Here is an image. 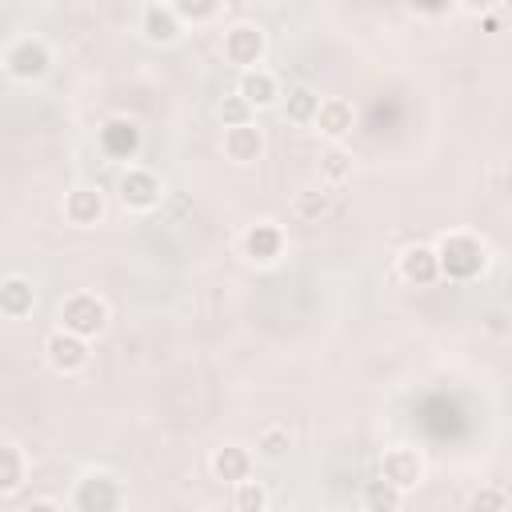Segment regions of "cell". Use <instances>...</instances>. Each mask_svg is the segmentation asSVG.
Returning <instances> with one entry per match:
<instances>
[{"mask_svg":"<svg viewBox=\"0 0 512 512\" xmlns=\"http://www.w3.org/2000/svg\"><path fill=\"white\" fill-rule=\"evenodd\" d=\"M436 256H440V276L444 280H472L488 264V252H484V244L472 232H448V236H440Z\"/></svg>","mask_w":512,"mask_h":512,"instance_id":"obj_1","label":"cell"},{"mask_svg":"<svg viewBox=\"0 0 512 512\" xmlns=\"http://www.w3.org/2000/svg\"><path fill=\"white\" fill-rule=\"evenodd\" d=\"M56 320H60V328H68V332L92 340V336H100V332L108 328V304H104V296H96V292H68V296L60 300Z\"/></svg>","mask_w":512,"mask_h":512,"instance_id":"obj_2","label":"cell"},{"mask_svg":"<svg viewBox=\"0 0 512 512\" xmlns=\"http://www.w3.org/2000/svg\"><path fill=\"white\" fill-rule=\"evenodd\" d=\"M48 64H52V52H48V44H44L40 36H16V40L4 48V72H8L12 80H20V84L40 80V76L48 72Z\"/></svg>","mask_w":512,"mask_h":512,"instance_id":"obj_3","label":"cell"},{"mask_svg":"<svg viewBox=\"0 0 512 512\" xmlns=\"http://www.w3.org/2000/svg\"><path fill=\"white\" fill-rule=\"evenodd\" d=\"M40 352H44V364H48L52 372L76 376V372L88 364V336H76V332H68V328L56 324V328L44 336Z\"/></svg>","mask_w":512,"mask_h":512,"instance_id":"obj_4","label":"cell"},{"mask_svg":"<svg viewBox=\"0 0 512 512\" xmlns=\"http://www.w3.org/2000/svg\"><path fill=\"white\" fill-rule=\"evenodd\" d=\"M264 48H268L264 32H260L256 24H248V20L228 24V28H224V36H220V56H224L228 64H236L240 72H244V68H260Z\"/></svg>","mask_w":512,"mask_h":512,"instance_id":"obj_5","label":"cell"},{"mask_svg":"<svg viewBox=\"0 0 512 512\" xmlns=\"http://www.w3.org/2000/svg\"><path fill=\"white\" fill-rule=\"evenodd\" d=\"M116 192H120V204H124L128 212H152V208L160 204V196H164L160 176L148 172V168H140V164H128V168L120 172Z\"/></svg>","mask_w":512,"mask_h":512,"instance_id":"obj_6","label":"cell"},{"mask_svg":"<svg viewBox=\"0 0 512 512\" xmlns=\"http://www.w3.org/2000/svg\"><path fill=\"white\" fill-rule=\"evenodd\" d=\"M120 500H124V492H120V480L112 472H88L76 484L72 508L76 512H112V508H120Z\"/></svg>","mask_w":512,"mask_h":512,"instance_id":"obj_7","label":"cell"},{"mask_svg":"<svg viewBox=\"0 0 512 512\" xmlns=\"http://www.w3.org/2000/svg\"><path fill=\"white\" fill-rule=\"evenodd\" d=\"M380 476L388 484H396L400 492H412L424 480V456L416 448H408V444H396V448H388L380 456Z\"/></svg>","mask_w":512,"mask_h":512,"instance_id":"obj_8","label":"cell"},{"mask_svg":"<svg viewBox=\"0 0 512 512\" xmlns=\"http://www.w3.org/2000/svg\"><path fill=\"white\" fill-rule=\"evenodd\" d=\"M104 212H108V204H104V192L96 184H76V188L64 192V220L68 224L92 228V224L104 220Z\"/></svg>","mask_w":512,"mask_h":512,"instance_id":"obj_9","label":"cell"},{"mask_svg":"<svg viewBox=\"0 0 512 512\" xmlns=\"http://www.w3.org/2000/svg\"><path fill=\"white\" fill-rule=\"evenodd\" d=\"M240 252H244V260H252V264H272V260H280V252H284V232H280V224H272V220L248 224V232L240 236Z\"/></svg>","mask_w":512,"mask_h":512,"instance_id":"obj_10","label":"cell"},{"mask_svg":"<svg viewBox=\"0 0 512 512\" xmlns=\"http://www.w3.org/2000/svg\"><path fill=\"white\" fill-rule=\"evenodd\" d=\"M396 276L408 280V284H436L440 280V256H436V244H408L400 256H396Z\"/></svg>","mask_w":512,"mask_h":512,"instance_id":"obj_11","label":"cell"},{"mask_svg":"<svg viewBox=\"0 0 512 512\" xmlns=\"http://www.w3.org/2000/svg\"><path fill=\"white\" fill-rule=\"evenodd\" d=\"M352 124H356V108L344 96H324L316 108V120H312V128L332 144H340L352 132Z\"/></svg>","mask_w":512,"mask_h":512,"instance_id":"obj_12","label":"cell"},{"mask_svg":"<svg viewBox=\"0 0 512 512\" xmlns=\"http://www.w3.org/2000/svg\"><path fill=\"white\" fill-rule=\"evenodd\" d=\"M224 156L232 160V164H252V160H260L264 156V132L248 120V124H228L224 128Z\"/></svg>","mask_w":512,"mask_h":512,"instance_id":"obj_13","label":"cell"},{"mask_svg":"<svg viewBox=\"0 0 512 512\" xmlns=\"http://www.w3.org/2000/svg\"><path fill=\"white\" fill-rule=\"evenodd\" d=\"M180 16L172 4H148L144 16H140V32L148 44H176L180 40Z\"/></svg>","mask_w":512,"mask_h":512,"instance_id":"obj_14","label":"cell"},{"mask_svg":"<svg viewBox=\"0 0 512 512\" xmlns=\"http://www.w3.org/2000/svg\"><path fill=\"white\" fill-rule=\"evenodd\" d=\"M208 468H212V476H216L220 484H240V480H248V472H252V452L240 448V444H220V448L208 456Z\"/></svg>","mask_w":512,"mask_h":512,"instance_id":"obj_15","label":"cell"},{"mask_svg":"<svg viewBox=\"0 0 512 512\" xmlns=\"http://www.w3.org/2000/svg\"><path fill=\"white\" fill-rule=\"evenodd\" d=\"M140 148V128L132 120H108L100 128V152L112 160H132Z\"/></svg>","mask_w":512,"mask_h":512,"instance_id":"obj_16","label":"cell"},{"mask_svg":"<svg viewBox=\"0 0 512 512\" xmlns=\"http://www.w3.org/2000/svg\"><path fill=\"white\" fill-rule=\"evenodd\" d=\"M236 92H240L252 108H268V104H276V96H280V80H276L268 68H244L240 80H236Z\"/></svg>","mask_w":512,"mask_h":512,"instance_id":"obj_17","label":"cell"},{"mask_svg":"<svg viewBox=\"0 0 512 512\" xmlns=\"http://www.w3.org/2000/svg\"><path fill=\"white\" fill-rule=\"evenodd\" d=\"M32 304H36L32 280H24V276H4V284H0V312H4L8 320H20V316L32 312Z\"/></svg>","mask_w":512,"mask_h":512,"instance_id":"obj_18","label":"cell"},{"mask_svg":"<svg viewBox=\"0 0 512 512\" xmlns=\"http://www.w3.org/2000/svg\"><path fill=\"white\" fill-rule=\"evenodd\" d=\"M24 480H28V456H24L20 444L4 440V444H0V496L20 492Z\"/></svg>","mask_w":512,"mask_h":512,"instance_id":"obj_19","label":"cell"},{"mask_svg":"<svg viewBox=\"0 0 512 512\" xmlns=\"http://www.w3.org/2000/svg\"><path fill=\"white\" fill-rule=\"evenodd\" d=\"M288 448H292V432H288V424H264L260 432H256V456H264V460H284L288 456Z\"/></svg>","mask_w":512,"mask_h":512,"instance_id":"obj_20","label":"cell"},{"mask_svg":"<svg viewBox=\"0 0 512 512\" xmlns=\"http://www.w3.org/2000/svg\"><path fill=\"white\" fill-rule=\"evenodd\" d=\"M316 108H320V96H316L312 88H304V84L288 88V100H284V116H288L292 124H312V120H316Z\"/></svg>","mask_w":512,"mask_h":512,"instance_id":"obj_21","label":"cell"},{"mask_svg":"<svg viewBox=\"0 0 512 512\" xmlns=\"http://www.w3.org/2000/svg\"><path fill=\"white\" fill-rule=\"evenodd\" d=\"M320 172H324V184L328 188H340L352 180V156L344 148H328L324 160H320Z\"/></svg>","mask_w":512,"mask_h":512,"instance_id":"obj_22","label":"cell"},{"mask_svg":"<svg viewBox=\"0 0 512 512\" xmlns=\"http://www.w3.org/2000/svg\"><path fill=\"white\" fill-rule=\"evenodd\" d=\"M232 508L236 512H264L268 508V492L256 480H240V484H232Z\"/></svg>","mask_w":512,"mask_h":512,"instance_id":"obj_23","label":"cell"},{"mask_svg":"<svg viewBox=\"0 0 512 512\" xmlns=\"http://www.w3.org/2000/svg\"><path fill=\"white\" fill-rule=\"evenodd\" d=\"M292 212H296V220H320V216L328 212V192H324V188H304V192H296Z\"/></svg>","mask_w":512,"mask_h":512,"instance_id":"obj_24","label":"cell"},{"mask_svg":"<svg viewBox=\"0 0 512 512\" xmlns=\"http://www.w3.org/2000/svg\"><path fill=\"white\" fill-rule=\"evenodd\" d=\"M364 504H368V508H384V512H396V508L404 504V492L380 476V480H372V484H368V492H364Z\"/></svg>","mask_w":512,"mask_h":512,"instance_id":"obj_25","label":"cell"},{"mask_svg":"<svg viewBox=\"0 0 512 512\" xmlns=\"http://www.w3.org/2000/svg\"><path fill=\"white\" fill-rule=\"evenodd\" d=\"M168 4L176 8V16H180L184 24H204V20H212L216 8H220V0H168Z\"/></svg>","mask_w":512,"mask_h":512,"instance_id":"obj_26","label":"cell"},{"mask_svg":"<svg viewBox=\"0 0 512 512\" xmlns=\"http://www.w3.org/2000/svg\"><path fill=\"white\" fill-rule=\"evenodd\" d=\"M468 508L472 512H504L508 508V492L496 488V484H488V488H480V492L468 496Z\"/></svg>","mask_w":512,"mask_h":512,"instance_id":"obj_27","label":"cell"},{"mask_svg":"<svg viewBox=\"0 0 512 512\" xmlns=\"http://www.w3.org/2000/svg\"><path fill=\"white\" fill-rule=\"evenodd\" d=\"M252 112H256V108H252L240 92H236V96H228V100L220 104V120H224V128H228V124H248V120H252Z\"/></svg>","mask_w":512,"mask_h":512,"instance_id":"obj_28","label":"cell"},{"mask_svg":"<svg viewBox=\"0 0 512 512\" xmlns=\"http://www.w3.org/2000/svg\"><path fill=\"white\" fill-rule=\"evenodd\" d=\"M456 4H460L468 16H488V12H492L500 0H456Z\"/></svg>","mask_w":512,"mask_h":512,"instance_id":"obj_29","label":"cell"}]
</instances>
